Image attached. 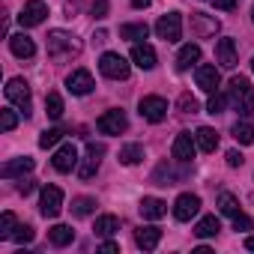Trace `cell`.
Here are the masks:
<instances>
[{
    "mask_svg": "<svg viewBox=\"0 0 254 254\" xmlns=\"http://www.w3.org/2000/svg\"><path fill=\"white\" fill-rule=\"evenodd\" d=\"M63 209V189L57 186H42V194H39V212L45 218H57Z\"/></svg>",
    "mask_w": 254,
    "mask_h": 254,
    "instance_id": "5",
    "label": "cell"
},
{
    "mask_svg": "<svg viewBox=\"0 0 254 254\" xmlns=\"http://www.w3.org/2000/svg\"><path fill=\"white\" fill-rule=\"evenodd\" d=\"M236 6V0H215V9H221V12H230Z\"/></svg>",
    "mask_w": 254,
    "mask_h": 254,
    "instance_id": "45",
    "label": "cell"
},
{
    "mask_svg": "<svg viewBox=\"0 0 254 254\" xmlns=\"http://www.w3.org/2000/svg\"><path fill=\"white\" fill-rule=\"evenodd\" d=\"M191 30L203 39V36H215L218 33V18L215 15H203V12H191Z\"/></svg>",
    "mask_w": 254,
    "mask_h": 254,
    "instance_id": "19",
    "label": "cell"
},
{
    "mask_svg": "<svg viewBox=\"0 0 254 254\" xmlns=\"http://www.w3.org/2000/svg\"><path fill=\"white\" fill-rule=\"evenodd\" d=\"M227 102H230V99H227V93H218V90H215V93H209V102H206V111H209V114H221Z\"/></svg>",
    "mask_w": 254,
    "mask_h": 254,
    "instance_id": "36",
    "label": "cell"
},
{
    "mask_svg": "<svg viewBox=\"0 0 254 254\" xmlns=\"http://www.w3.org/2000/svg\"><path fill=\"white\" fill-rule=\"evenodd\" d=\"M18 191H21V194H24V197H27V194H30V191H33V183H30V180H24V183H21V186H18Z\"/></svg>",
    "mask_w": 254,
    "mask_h": 254,
    "instance_id": "46",
    "label": "cell"
},
{
    "mask_svg": "<svg viewBox=\"0 0 254 254\" xmlns=\"http://www.w3.org/2000/svg\"><path fill=\"white\" fill-rule=\"evenodd\" d=\"M162 242V230L159 227H138L135 230V245L144 248V251H156Z\"/></svg>",
    "mask_w": 254,
    "mask_h": 254,
    "instance_id": "20",
    "label": "cell"
},
{
    "mask_svg": "<svg viewBox=\"0 0 254 254\" xmlns=\"http://www.w3.org/2000/svg\"><path fill=\"white\" fill-rule=\"evenodd\" d=\"M108 9H111L108 0H96L93 3V18H108Z\"/></svg>",
    "mask_w": 254,
    "mask_h": 254,
    "instance_id": "41",
    "label": "cell"
},
{
    "mask_svg": "<svg viewBox=\"0 0 254 254\" xmlns=\"http://www.w3.org/2000/svg\"><path fill=\"white\" fill-rule=\"evenodd\" d=\"M45 18H48V6L42 3V0H27L21 15H18V24L21 27H39Z\"/></svg>",
    "mask_w": 254,
    "mask_h": 254,
    "instance_id": "10",
    "label": "cell"
},
{
    "mask_svg": "<svg viewBox=\"0 0 254 254\" xmlns=\"http://www.w3.org/2000/svg\"><path fill=\"white\" fill-rule=\"evenodd\" d=\"M138 209H141V215H144V218H150V221H159V218H165V215H168V203H165V200H159V197H144Z\"/></svg>",
    "mask_w": 254,
    "mask_h": 254,
    "instance_id": "22",
    "label": "cell"
},
{
    "mask_svg": "<svg viewBox=\"0 0 254 254\" xmlns=\"http://www.w3.org/2000/svg\"><path fill=\"white\" fill-rule=\"evenodd\" d=\"M132 63H135L138 69H144V72L156 69V48L147 45V42H135V45H132Z\"/></svg>",
    "mask_w": 254,
    "mask_h": 254,
    "instance_id": "15",
    "label": "cell"
},
{
    "mask_svg": "<svg viewBox=\"0 0 254 254\" xmlns=\"http://www.w3.org/2000/svg\"><path fill=\"white\" fill-rule=\"evenodd\" d=\"M194 141H197L200 153H215V147H218V135H215V129H209V126H200L194 132Z\"/></svg>",
    "mask_w": 254,
    "mask_h": 254,
    "instance_id": "24",
    "label": "cell"
},
{
    "mask_svg": "<svg viewBox=\"0 0 254 254\" xmlns=\"http://www.w3.org/2000/svg\"><path fill=\"white\" fill-rule=\"evenodd\" d=\"M227 99H230V105H233L242 117H254V90H251V81H248L245 75H233V78H230Z\"/></svg>",
    "mask_w": 254,
    "mask_h": 254,
    "instance_id": "1",
    "label": "cell"
},
{
    "mask_svg": "<svg viewBox=\"0 0 254 254\" xmlns=\"http://www.w3.org/2000/svg\"><path fill=\"white\" fill-rule=\"evenodd\" d=\"M45 111H48V117H51V120H60V117H63V111H66V108H63L60 93H54V90H51V93L45 96Z\"/></svg>",
    "mask_w": 254,
    "mask_h": 254,
    "instance_id": "31",
    "label": "cell"
},
{
    "mask_svg": "<svg viewBox=\"0 0 254 254\" xmlns=\"http://www.w3.org/2000/svg\"><path fill=\"white\" fill-rule=\"evenodd\" d=\"M218 230H221L218 215H203V218L194 224V236H200V239H209V236H215Z\"/></svg>",
    "mask_w": 254,
    "mask_h": 254,
    "instance_id": "26",
    "label": "cell"
},
{
    "mask_svg": "<svg viewBox=\"0 0 254 254\" xmlns=\"http://www.w3.org/2000/svg\"><path fill=\"white\" fill-rule=\"evenodd\" d=\"M224 159H227V165H230V168H239V165H242V162H245V159H242V156H239V153H236V150H230V153H227V156H224Z\"/></svg>",
    "mask_w": 254,
    "mask_h": 254,
    "instance_id": "43",
    "label": "cell"
},
{
    "mask_svg": "<svg viewBox=\"0 0 254 254\" xmlns=\"http://www.w3.org/2000/svg\"><path fill=\"white\" fill-rule=\"evenodd\" d=\"M96 212V197H75L72 200V215L75 218H87Z\"/></svg>",
    "mask_w": 254,
    "mask_h": 254,
    "instance_id": "29",
    "label": "cell"
},
{
    "mask_svg": "<svg viewBox=\"0 0 254 254\" xmlns=\"http://www.w3.org/2000/svg\"><path fill=\"white\" fill-rule=\"evenodd\" d=\"M120 162L123 165H138V162H144V147L141 144H126L120 150Z\"/></svg>",
    "mask_w": 254,
    "mask_h": 254,
    "instance_id": "28",
    "label": "cell"
},
{
    "mask_svg": "<svg viewBox=\"0 0 254 254\" xmlns=\"http://www.w3.org/2000/svg\"><path fill=\"white\" fill-rule=\"evenodd\" d=\"M129 3H132V6H135V9H147V6H150V3H153V0H129Z\"/></svg>",
    "mask_w": 254,
    "mask_h": 254,
    "instance_id": "47",
    "label": "cell"
},
{
    "mask_svg": "<svg viewBox=\"0 0 254 254\" xmlns=\"http://www.w3.org/2000/svg\"><path fill=\"white\" fill-rule=\"evenodd\" d=\"M177 108H180L183 114H194V111H197V99H194L191 93H183L180 102H177Z\"/></svg>",
    "mask_w": 254,
    "mask_h": 254,
    "instance_id": "40",
    "label": "cell"
},
{
    "mask_svg": "<svg viewBox=\"0 0 254 254\" xmlns=\"http://www.w3.org/2000/svg\"><path fill=\"white\" fill-rule=\"evenodd\" d=\"M150 36V27L141 21V24H123L120 27V39H147Z\"/></svg>",
    "mask_w": 254,
    "mask_h": 254,
    "instance_id": "30",
    "label": "cell"
},
{
    "mask_svg": "<svg viewBox=\"0 0 254 254\" xmlns=\"http://www.w3.org/2000/svg\"><path fill=\"white\" fill-rule=\"evenodd\" d=\"M93 75L87 72V69H75L69 78H66V90L72 93V96H87V93H93Z\"/></svg>",
    "mask_w": 254,
    "mask_h": 254,
    "instance_id": "14",
    "label": "cell"
},
{
    "mask_svg": "<svg viewBox=\"0 0 254 254\" xmlns=\"http://www.w3.org/2000/svg\"><path fill=\"white\" fill-rule=\"evenodd\" d=\"M194 81H197V87H200L203 93H215L218 84H221V75H218V69H215L212 63H200V66L194 69Z\"/></svg>",
    "mask_w": 254,
    "mask_h": 254,
    "instance_id": "12",
    "label": "cell"
},
{
    "mask_svg": "<svg viewBox=\"0 0 254 254\" xmlns=\"http://www.w3.org/2000/svg\"><path fill=\"white\" fill-rule=\"evenodd\" d=\"M171 153H174V159H177L180 165H189V162L194 159V153H197V141H194L189 132H180V135L174 138Z\"/></svg>",
    "mask_w": 254,
    "mask_h": 254,
    "instance_id": "11",
    "label": "cell"
},
{
    "mask_svg": "<svg viewBox=\"0 0 254 254\" xmlns=\"http://www.w3.org/2000/svg\"><path fill=\"white\" fill-rule=\"evenodd\" d=\"M15 215L12 212H3L0 215V239H12V233H15Z\"/></svg>",
    "mask_w": 254,
    "mask_h": 254,
    "instance_id": "35",
    "label": "cell"
},
{
    "mask_svg": "<svg viewBox=\"0 0 254 254\" xmlns=\"http://www.w3.org/2000/svg\"><path fill=\"white\" fill-rule=\"evenodd\" d=\"M9 48H12V54H15V57H21V60H30V57L36 54V45H33V39H30V36H24V33H15V36H9Z\"/></svg>",
    "mask_w": 254,
    "mask_h": 254,
    "instance_id": "21",
    "label": "cell"
},
{
    "mask_svg": "<svg viewBox=\"0 0 254 254\" xmlns=\"http://www.w3.org/2000/svg\"><path fill=\"white\" fill-rule=\"evenodd\" d=\"M197 209H200V197L186 191V194H180L177 203H174V218H177V221H191V218L197 215Z\"/></svg>",
    "mask_w": 254,
    "mask_h": 254,
    "instance_id": "13",
    "label": "cell"
},
{
    "mask_svg": "<svg viewBox=\"0 0 254 254\" xmlns=\"http://www.w3.org/2000/svg\"><path fill=\"white\" fill-rule=\"evenodd\" d=\"M138 111H141L144 120H150V123H162V120L168 117V102H165L162 96H144L141 105H138Z\"/></svg>",
    "mask_w": 254,
    "mask_h": 254,
    "instance_id": "9",
    "label": "cell"
},
{
    "mask_svg": "<svg viewBox=\"0 0 254 254\" xmlns=\"http://www.w3.org/2000/svg\"><path fill=\"white\" fill-rule=\"evenodd\" d=\"M174 180H180V174H174L168 165H159L156 174H153V183L156 186H174Z\"/></svg>",
    "mask_w": 254,
    "mask_h": 254,
    "instance_id": "34",
    "label": "cell"
},
{
    "mask_svg": "<svg viewBox=\"0 0 254 254\" xmlns=\"http://www.w3.org/2000/svg\"><path fill=\"white\" fill-rule=\"evenodd\" d=\"M197 60H200V45L189 42V45H183V48H180V54H177V69H180V72H186V69H191Z\"/></svg>",
    "mask_w": 254,
    "mask_h": 254,
    "instance_id": "23",
    "label": "cell"
},
{
    "mask_svg": "<svg viewBox=\"0 0 254 254\" xmlns=\"http://www.w3.org/2000/svg\"><path fill=\"white\" fill-rule=\"evenodd\" d=\"M60 138H63V132H60V129H45V132L39 135V147H42V150L57 147V144H60Z\"/></svg>",
    "mask_w": 254,
    "mask_h": 254,
    "instance_id": "37",
    "label": "cell"
},
{
    "mask_svg": "<svg viewBox=\"0 0 254 254\" xmlns=\"http://www.w3.org/2000/svg\"><path fill=\"white\" fill-rule=\"evenodd\" d=\"M0 126H3V132H12L18 126V114L12 108H3V111H0Z\"/></svg>",
    "mask_w": 254,
    "mask_h": 254,
    "instance_id": "38",
    "label": "cell"
},
{
    "mask_svg": "<svg viewBox=\"0 0 254 254\" xmlns=\"http://www.w3.org/2000/svg\"><path fill=\"white\" fill-rule=\"evenodd\" d=\"M33 227L30 224H21V227H15V233H12V242H18V245H27V242H33Z\"/></svg>",
    "mask_w": 254,
    "mask_h": 254,
    "instance_id": "39",
    "label": "cell"
},
{
    "mask_svg": "<svg viewBox=\"0 0 254 254\" xmlns=\"http://www.w3.org/2000/svg\"><path fill=\"white\" fill-rule=\"evenodd\" d=\"M245 248H248V251H254V236H248V239H245Z\"/></svg>",
    "mask_w": 254,
    "mask_h": 254,
    "instance_id": "49",
    "label": "cell"
},
{
    "mask_svg": "<svg viewBox=\"0 0 254 254\" xmlns=\"http://www.w3.org/2000/svg\"><path fill=\"white\" fill-rule=\"evenodd\" d=\"M233 230H242V233H245V230H251V218H248V215H242V212H239V215H233Z\"/></svg>",
    "mask_w": 254,
    "mask_h": 254,
    "instance_id": "42",
    "label": "cell"
},
{
    "mask_svg": "<svg viewBox=\"0 0 254 254\" xmlns=\"http://www.w3.org/2000/svg\"><path fill=\"white\" fill-rule=\"evenodd\" d=\"M218 212L221 215H239V200L230 194V191H224V194H218Z\"/></svg>",
    "mask_w": 254,
    "mask_h": 254,
    "instance_id": "32",
    "label": "cell"
},
{
    "mask_svg": "<svg viewBox=\"0 0 254 254\" xmlns=\"http://www.w3.org/2000/svg\"><path fill=\"white\" fill-rule=\"evenodd\" d=\"M215 60H218L221 69H236V63H239V57H236V42H233V39H218V45H215Z\"/></svg>",
    "mask_w": 254,
    "mask_h": 254,
    "instance_id": "18",
    "label": "cell"
},
{
    "mask_svg": "<svg viewBox=\"0 0 254 254\" xmlns=\"http://www.w3.org/2000/svg\"><path fill=\"white\" fill-rule=\"evenodd\" d=\"M251 21H254V6H251Z\"/></svg>",
    "mask_w": 254,
    "mask_h": 254,
    "instance_id": "50",
    "label": "cell"
},
{
    "mask_svg": "<svg viewBox=\"0 0 254 254\" xmlns=\"http://www.w3.org/2000/svg\"><path fill=\"white\" fill-rule=\"evenodd\" d=\"M93 39H96V45H102V42H105V39H108V33H105V30H99V33H96V36H93Z\"/></svg>",
    "mask_w": 254,
    "mask_h": 254,
    "instance_id": "48",
    "label": "cell"
},
{
    "mask_svg": "<svg viewBox=\"0 0 254 254\" xmlns=\"http://www.w3.org/2000/svg\"><path fill=\"white\" fill-rule=\"evenodd\" d=\"M33 168H36V162L27 159V156H21V159H9L3 168H0V177H3V180H15V177H21V180H24V174H30Z\"/></svg>",
    "mask_w": 254,
    "mask_h": 254,
    "instance_id": "17",
    "label": "cell"
},
{
    "mask_svg": "<svg viewBox=\"0 0 254 254\" xmlns=\"http://www.w3.org/2000/svg\"><path fill=\"white\" fill-rule=\"evenodd\" d=\"M99 251H102V254H117V251H120V245L108 239V242H102V245H99Z\"/></svg>",
    "mask_w": 254,
    "mask_h": 254,
    "instance_id": "44",
    "label": "cell"
},
{
    "mask_svg": "<svg viewBox=\"0 0 254 254\" xmlns=\"http://www.w3.org/2000/svg\"><path fill=\"white\" fill-rule=\"evenodd\" d=\"M48 239H51V245L66 248V245H72V242H75V230H72L69 224H54V227L48 230Z\"/></svg>",
    "mask_w": 254,
    "mask_h": 254,
    "instance_id": "25",
    "label": "cell"
},
{
    "mask_svg": "<svg viewBox=\"0 0 254 254\" xmlns=\"http://www.w3.org/2000/svg\"><path fill=\"white\" fill-rule=\"evenodd\" d=\"M54 171H60V174H69L72 168H78V150H75V144H63L57 153H54Z\"/></svg>",
    "mask_w": 254,
    "mask_h": 254,
    "instance_id": "16",
    "label": "cell"
},
{
    "mask_svg": "<svg viewBox=\"0 0 254 254\" xmlns=\"http://www.w3.org/2000/svg\"><path fill=\"white\" fill-rule=\"evenodd\" d=\"M156 33H159V39H165V42H180V39H183V15H180V12L162 15V18L156 21Z\"/></svg>",
    "mask_w": 254,
    "mask_h": 254,
    "instance_id": "4",
    "label": "cell"
},
{
    "mask_svg": "<svg viewBox=\"0 0 254 254\" xmlns=\"http://www.w3.org/2000/svg\"><path fill=\"white\" fill-rule=\"evenodd\" d=\"M99 72L111 81H126L129 78V63H126V57H120L114 51H105L99 57Z\"/></svg>",
    "mask_w": 254,
    "mask_h": 254,
    "instance_id": "3",
    "label": "cell"
},
{
    "mask_svg": "<svg viewBox=\"0 0 254 254\" xmlns=\"http://www.w3.org/2000/svg\"><path fill=\"white\" fill-rule=\"evenodd\" d=\"M3 93H6V99L24 114V117H30V108H33V99H30V84L24 81V78H9L6 81V87H3Z\"/></svg>",
    "mask_w": 254,
    "mask_h": 254,
    "instance_id": "2",
    "label": "cell"
},
{
    "mask_svg": "<svg viewBox=\"0 0 254 254\" xmlns=\"http://www.w3.org/2000/svg\"><path fill=\"white\" fill-rule=\"evenodd\" d=\"M251 72H254V60H251Z\"/></svg>",
    "mask_w": 254,
    "mask_h": 254,
    "instance_id": "51",
    "label": "cell"
},
{
    "mask_svg": "<svg viewBox=\"0 0 254 254\" xmlns=\"http://www.w3.org/2000/svg\"><path fill=\"white\" fill-rule=\"evenodd\" d=\"M75 51H78L75 36H69L66 30H51L48 33V54L51 57H63V54H75Z\"/></svg>",
    "mask_w": 254,
    "mask_h": 254,
    "instance_id": "8",
    "label": "cell"
},
{
    "mask_svg": "<svg viewBox=\"0 0 254 254\" xmlns=\"http://www.w3.org/2000/svg\"><path fill=\"white\" fill-rule=\"evenodd\" d=\"M96 129H99L102 135H120V132L129 129V120H126L123 111H105V114L96 120Z\"/></svg>",
    "mask_w": 254,
    "mask_h": 254,
    "instance_id": "7",
    "label": "cell"
},
{
    "mask_svg": "<svg viewBox=\"0 0 254 254\" xmlns=\"http://www.w3.org/2000/svg\"><path fill=\"white\" fill-rule=\"evenodd\" d=\"M233 138H236V144H254V126L251 123H236L233 126Z\"/></svg>",
    "mask_w": 254,
    "mask_h": 254,
    "instance_id": "33",
    "label": "cell"
},
{
    "mask_svg": "<svg viewBox=\"0 0 254 254\" xmlns=\"http://www.w3.org/2000/svg\"><path fill=\"white\" fill-rule=\"evenodd\" d=\"M102 156H105V144H87V156H84V162L78 165V177L81 180H93L96 177V171H99V165H102Z\"/></svg>",
    "mask_w": 254,
    "mask_h": 254,
    "instance_id": "6",
    "label": "cell"
},
{
    "mask_svg": "<svg viewBox=\"0 0 254 254\" xmlns=\"http://www.w3.org/2000/svg\"><path fill=\"white\" fill-rule=\"evenodd\" d=\"M93 230H96V236H105V239H108V236H114V233L120 230V218H117V215H99Z\"/></svg>",
    "mask_w": 254,
    "mask_h": 254,
    "instance_id": "27",
    "label": "cell"
}]
</instances>
